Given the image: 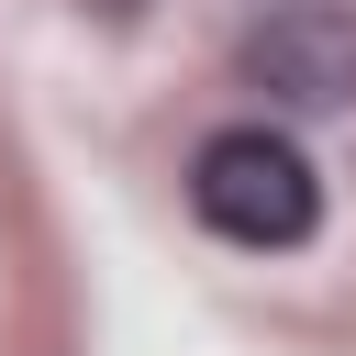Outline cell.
<instances>
[{"label":"cell","mask_w":356,"mask_h":356,"mask_svg":"<svg viewBox=\"0 0 356 356\" xmlns=\"http://www.w3.org/2000/svg\"><path fill=\"white\" fill-rule=\"evenodd\" d=\"M189 200H200V222H211V234H234V245H300V234H312V211H323L312 156H300L289 134H267V122L211 134V145H200V167H189Z\"/></svg>","instance_id":"6da1fadb"},{"label":"cell","mask_w":356,"mask_h":356,"mask_svg":"<svg viewBox=\"0 0 356 356\" xmlns=\"http://www.w3.org/2000/svg\"><path fill=\"white\" fill-rule=\"evenodd\" d=\"M245 78H256L267 100H289V111H334V100H356V11H323V0L278 11V22L245 44Z\"/></svg>","instance_id":"7a4b0ae2"}]
</instances>
